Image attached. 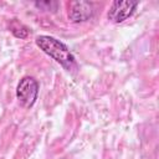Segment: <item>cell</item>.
<instances>
[{"instance_id":"1","label":"cell","mask_w":159,"mask_h":159,"mask_svg":"<svg viewBox=\"0 0 159 159\" xmlns=\"http://www.w3.org/2000/svg\"><path fill=\"white\" fill-rule=\"evenodd\" d=\"M36 45L42 50L46 55H48L51 58H53L57 63H60L65 70L72 71L77 67L76 58L73 53L70 51V48L61 42L60 40L48 36V35H40L36 37Z\"/></svg>"},{"instance_id":"5","label":"cell","mask_w":159,"mask_h":159,"mask_svg":"<svg viewBox=\"0 0 159 159\" xmlns=\"http://www.w3.org/2000/svg\"><path fill=\"white\" fill-rule=\"evenodd\" d=\"M11 32L17 39H26L29 35V30L24 25L17 24V22H16V26H11Z\"/></svg>"},{"instance_id":"3","label":"cell","mask_w":159,"mask_h":159,"mask_svg":"<svg viewBox=\"0 0 159 159\" xmlns=\"http://www.w3.org/2000/svg\"><path fill=\"white\" fill-rule=\"evenodd\" d=\"M137 6V1H113L107 14L108 20H111L114 24H120L134 14Z\"/></svg>"},{"instance_id":"4","label":"cell","mask_w":159,"mask_h":159,"mask_svg":"<svg viewBox=\"0 0 159 159\" xmlns=\"http://www.w3.org/2000/svg\"><path fill=\"white\" fill-rule=\"evenodd\" d=\"M94 14L93 4L88 1H73L70 5L68 19L72 22H84Z\"/></svg>"},{"instance_id":"2","label":"cell","mask_w":159,"mask_h":159,"mask_svg":"<svg viewBox=\"0 0 159 159\" xmlns=\"http://www.w3.org/2000/svg\"><path fill=\"white\" fill-rule=\"evenodd\" d=\"M39 96V82L31 76H24L16 87V98L21 107L31 108Z\"/></svg>"}]
</instances>
